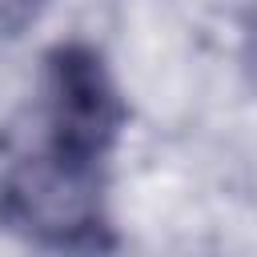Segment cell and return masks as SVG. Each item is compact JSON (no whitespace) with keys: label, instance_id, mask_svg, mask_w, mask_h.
<instances>
[{"label":"cell","instance_id":"6da1fadb","mask_svg":"<svg viewBox=\"0 0 257 257\" xmlns=\"http://www.w3.org/2000/svg\"><path fill=\"white\" fill-rule=\"evenodd\" d=\"M0 229L56 257H108L116 233L104 209V161L44 145L0 177Z\"/></svg>","mask_w":257,"mask_h":257},{"label":"cell","instance_id":"7a4b0ae2","mask_svg":"<svg viewBox=\"0 0 257 257\" xmlns=\"http://www.w3.org/2000/svg\"><path fill=\"white\" fill-rule=\"evenodd\" d=\"M124 100L88 44H56L44 56V128L48 145L104 161L120 137Z\"/></svg>","mask_w":257,"mask_h":257},{"label":"cell","instance_id":"3957f363","mask_svg":"<svg viewBox=\"0 0 257 257\" xmlns=\"http://www.w3.org/2000/svg\"><path fill=\"white\" fill-rule=\"evenodd\" d=\"M44 8V0H0V32L16 36L28 20H36Z\"/></svg>","mask_w":257,"mask_h":257},{"label":"cell","instance_id":"277c9868","mask_svg":"<svg viewBox=\"0 0 257 257\" xmlns=\"http://www.w3.org/2000/svg\"><path fill=\"white\" fill-rule=\"evenodd\" d=\"M241 60H245V72H249V80H253V88H257V24H249V32H245Z\"/></svg>","mask_w":257,"mask_h":257}]
</instances>
